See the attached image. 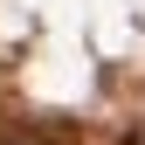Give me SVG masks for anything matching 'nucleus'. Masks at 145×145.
I'll use <instances>...</instances> for the list:
<instances>
[{
  "mask_svg": "<svg viewBox=\"0 0 145 145\" xmlns=\"http://www.w3.org/2000/svg\"><path fill=\"white\" fill-rule=\"evenodd\" d=\"M0 145H56V138H42V131H14V138H0Z\"/></svg>",
  "mask_w": 145,
  "mask_h": 145,
  "instance_id": "1",
  "label": "nucleus"
}]
</instances>
